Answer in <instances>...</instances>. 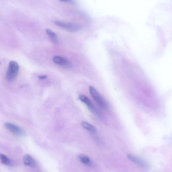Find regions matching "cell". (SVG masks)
I'll list each match as a JSON object with an SVG mask.
<instances>
[{
    "label": "cell",
    "mask_w": 172,
    "mask_h": 172,
    "mask_svg": "<svg viewBox=\"0 0 172 172\" xmlns=\"http://www.w3.org/2000/svg\"><path fill=\"white\" fill-rule=\"evenodd\" d=\"M89 90L92 98L99 106L103 109L107 110L108 108L107 103L95 88L93 86H90Z\"/></svg>",
    "instance_id": "obj_1"
},
{
    "label": "cell",
    "mask_w": 172,
    "mask_h": 172,
    "mask_svg": "<svg viewBox=\"0 0 172 172\" xmlns=\"http://www.w3.org/2000/svg\"><path fill=\"white\" fill-rule=\"evenodd\" d=\"M19 67L17 62L11 61L9 63L6 73V78L10 81H13L17 77L19 72Z\"/></svg>",
    "instance_id": "obj_2"
},
{
    "label": "cell",
    "mask_w": 172,
    "mask_h": 172,
    "mask_svg": "<svg viewBox=\"0 0 172 172\" xmlns=\"http://www.w3.org/2000/svg\"><path fill=\"white\" fill-rule=\"evenodd\" d=\"M54 23L57 26L63 28L70 32L77 31L81 29L80 26L76 24L67 23L60 21H56Z\"/></svg>",
    "instance_id": "obj_3"
},
{
    "label": "cell",
    "mask_w": 172,
    "mask_h": 172,
    "mask_svg": "<svg viewBox=\"0 0 172 172\" xmlns=\"http://www.w3.org/2000/svg\"><path fill=\"white\" fill-rule=\"evenodd\" d=\"M78 98L81 101L86 105L90 110L95 115H99V113L91 101L90 99L86 96L83 95H80Z\"/></svg>",
    "instance_id": "obj_4"
},
{
    "label": "cell",
    "mask_w": 172,
    "mask_h": 172,
    "mask_svg": "<svg viewBox=\"0 0 172 172\" xmlns=\"http://www.w3.org/2000/svg\"><path fill=\"white\" fill-rule=\"evenodd\" d=\"M4 125L8 131L14 135L18 136H22L24 135L23 130L16 125L10 123H6Z\"/></svg>",
    "instance_id": "obj_5"
},
{
    "label": "cell",
    "mask_w": 172,
    "mask_h": 172,
    "mask_svg": "<svg viewBox=\"0 0 172 172\" xmlns=\"http://www.w3.org/2000/svg\"><path fill=\"white\" fill-rule=\"evenodd\" d=\"M53 61L55 64L65 68H69L71 66L70 63L68 60L60 56H54Z\"/></svg>",
    "instance_id": "obj_6"
},
{
    "label": "cell",
    "mask_w": 172,
    "mask_h": 172,
    "mask_svg": "<svg viewBox=\"0 0 172 172\" xmlns=\"http://www.w3.org/2000/svg\"><path fill=\"white\" fill-rule=\"evenodd\" d=\"M128 157L129 160L136 164V165L144 168H146L148 167L147 164L142 159L132 154H128Z\"/></svg>",
    "instance_id": "obj_7"
},
{
    "label": "cell",
    "mask_w": 172,
    "mask_h": 172,
    "mask_svg": "<svg viewBox=\"0 0 172 172\" xmlns=\"http://www.w3.org/2000/svg\"><path fill=\"white\" fill-rule=\"evenodd\" d=\"M24 164L29 167L36 168L37 166V163L33 158L30 155H25L23 158Z\"/></svg>",
    "instance_id": "obj_8"
},
{
    "label": "cell",
    "mask_w": 172,
    "mask_h": 172,
    "mask_svg": "<svg viewBox=\"0 0 172 172\" xmlns=\"http://www.w3.org/2000/svg\"><path fill=\"white\" fill-rule=\"evenodd\" d=\"M79 160L83 164L88 166L93 165V163L90 159L86 155L84 154H81L79 156Z\"/></svg>",
    "instance_id": "obj_9"
},
{
    "label": "cell",
    "mask_w": 172,
    "mask_h": 172,
    "mask_svg": "<svg viewBox=\"0 0 172 172\" xmlns=\"http://www.w3.org/2000/svg\"><path fill=\"white\" fill-rule=\"evenodd\" d=\"M0 160L1 163L4 165L9 166H12L13 165L11 159L5 155H0Z\"/></svg>",
    "instance_id": "obj_10"
},
{
    "label": "cell",
    "mask_w": 172,
    "mask_h": 172,
    "mask_svg": "<svg viewBox=\"0 0 172 172\" xmlns=\"http://www.w3.org/2000/svg\"><path fill=\"white\" fill-rule=\"evenodd\" d=\"M46 32L51 39L52 42L54 44H57L58 43V39L55 33L49 29H46Z\"/></svg>",
    "instance_id": "obj_11"
},
{
    "label": "cell",
    "mask_w": 172,
    "mask_h": 172,
    "mask_svg": "<svg viewBox=\"0 0 172 172\" xmlns=\"http://www.w3.org/2000/svg\"><path fill=\"white\" fill-rule=\"evenodd\" d=\"M81 124L82 127L92 133L96 132V129L94 126L86 121L82 122Z\"/></svg>",
    "instance_id": "obj_12"
},
{
    "label": "cell",
    "mask_w": 172,
    "mask_h": 172,
    "mask_svg": "<svg viewBox=\"0 0 172 172\" xmlns=\"http://www.w3.org/2000/svg\"><path fill=\"white\" fill-rule=\"evenodd\" d=\"M60 1L62 2L70 3L73 4L74 3L73 0H60Z\"/></svg>",
    "instance_id": "obj_13"
},
{
    "label": "cell",
    "mask_w": 172,
    "mask_h": 172,
    "mask_svg": "<svg viewBox=\"0 0 172 172\" xmlns=\"http://www.w3.org/2000/svg\"><path fill=\"white\" fill-rule=\"evenodd\" d=\"M48 77V76L47 75H40L38 77V78L40 79V80H44L46 79H47Z\"/></svg>",
    "instance_id": "obj_14"
}]
</instances>
